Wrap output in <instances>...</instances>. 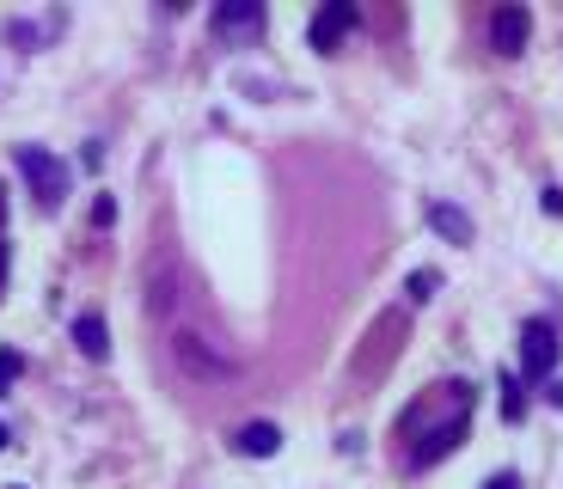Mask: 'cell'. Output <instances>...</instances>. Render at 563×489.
I'll return each instance as SVG.
<instances>
[{
	"instance_id": "cell-1",
	"label": "cell",
	"mask_w": 563,
	"mask_h": 489,
	"mask_svg": "<svg viewBox=\"0 0 563 489\" xmlns=\"http://www.w3.org/2000/svg\"><path fill=\"white\" fill-rule=\"evenodd\" d=\"M19 171H25V184H31V196H37V209L43 214H56L62 202H68V190H74V178H68V166H62L56 154H49V147H19Z\"/></svg>"
},
{
	"instance_id": "cell-2",
	"label": "cell",
	"mask_w": 563,
	"mask_h": 489,
	"mask_svg": "<svg viewBox=\"0 0 563 489\" xmlns=\"http://www.w3.org/2000/svg\"><path fill=\"white\" fill-rule=\"evenodd\" d=\"M172 355H178V367H184L190 379H233V362H227V355H214L209 336H197V331H178V336H172Z\"/></svg>"
},
{
	"instance_id": "cell-3",
	"label": "cell",
	"mask_w": 563,
	"mask_h": 489,
	"mask_svg": "<svg viewBox=\"0 0 563 489\" xmlns=\"http://www.w3.org/2000/svg\"><path fill=\"white\" fill-rule=\"evenodd\" d=\"M558 355H563L558 331H551L545 319H527V324H521V374H527V379H545L551 367H558Z\"/></svg>"
},
{
	"instance_id": "cell-4",
	"label": "cell",
	"mask_w": 563,
	"mask_h": 489,
	"mask_svg": "<svg viewBox=\"0 0 563 489\" xmlns=\"http://www.w3.org/2000/svg\"><path fill=\"white\" fill-rule=\"evenodd\" d=\"M527 37H533V13H527V7H496V19H490L496 56H521Z\"/></svg>"
},
{
	"instance_id": "cell-5",
	"label": "cell",
	"mask_w": 563,
	"mask_h": 489,
	"mask_svg": "<svg viewBox=\"0 0 563 489\" xmlns=\"http://www.w3.org/2000/svg\"><path fill=\"white\" fill-rule=\"evenodd\" d=\"M350 31H355V7H350V0H331L324 13H312L307 37H312V49H338Z\"/></svg>"
},
{
	"instance_id": "cell-6",
	"label": "cell",
	"mask_w": 563,
	"mask_h": 489,
	"mask_svg": "<svg viewBox=\"0 0 563 489\" xmlns=\"http://www.w3.org/2000/svg\"><path fill=\"white\" fill-rule=\"evenodd\" d=\"M214 31L221 37H257L264 31V7L257 0H227V7H214Z\"/></svg>"
},
{
	"instance_id": "cell-7",
	"label": "cell",
	"mask_w": 563,
	"mask_h": 489,
	"mask_svg": "<svg viewBox=\"0 0 563 489\" xmlns=\"http://www.w3.org/2000/svg\"><path fill=\"white\" fill-rule=\"evenodd\" d=\"M233 447H240L245 459H276V453H282V429H276V422H245V429L233 434Z\"/></svg>"
},
{
	"instance_id": "cell-8",
	"label": "cell",
	"mask_w": 563,
	"mask_h": 489,
	"mask_svg": "<svg viewBox=\"0 0 563 489\" xmlns=\"http://www.w3.org/2000/svg\"><path fill=\"white\" fill-rule=\"evenodd\" d=\"M74 343H80L86 362H104V355H111V331H104L99 312H80V319H74Z\"/></svg>"
},
{
	"instance_id": "cell-9",
	"label": "cell",
	"mask_w": 563,
	"mask_h": 489,
	"mask_svg": "<svg viewBox=\"0 0 563 489\" xmlns=\"http://www.w3.org/2000/svg\"><path fill=\"white\" fill-rule=\"evenodd\" d=\"M429 226L441 238H453V245H472V214H460L453 202H429Z\"/></svg>"
},
{
	"instance_id": "cell-10",
	"label": "cell",
	"mask_w": 563,
	"mask_h": 489,
	"mask_svg": "<svg viewBox=\"0 0 563 489\" xmlns=\"http://www.w3.org/2000/svg\"><path fill=\"white\" fill-rule=\"evenodd\" d=\"M503 416L508 422L527 416V391H521V379H515V374H503Z\"/></svg>"
},
{
	"instance_id": "cell-11",
	"label": "cell",
	"mask_w": 563,
	"mask_h": 489,
	"mask_svg": "<svg viewBox=\"0 0 563 489\" xmlns=\"http://www.w3.org/2000/svg\"><path fill=\"white\" fill-rule=\"evenodd\" d=\"M25 374V355L19 349H0V398H7V391H13V379Z\"/></svg>"
},
{
	"instance_id": "cell-12",
	"label": "cell",
	"mask_w": 563,
	"mask_h": 489,
	"mask_svg": "<svg viewBox=\"0 0 563 489\" xmlns=\"http://www.w3.org/2000/svg\"><path fill=\"white\" fill-rule=\"evenodd\" d=\"M435 288H441V276H435V269H417V276H410V300H429Z\"/></svg>"
},
{
	"instance_id": "cell-13",
	"label": "cell",
	"mask_w": 563,
	"mask_h": 489,
	"mask_svg": "<svg viewBox=\"0 0 563 489\" xmlns=\"http://www.w3.org/2000/svg\"><path fill=\"white\" fill-rule=\"evenodd\" d=\"M539 209H545V214H563V190H558V184H551V190L539 196Z\"/></svg>"
},
{
	"instance_id": "cell-14",
	"label": "cell",
	"mask_w": 563,
	"mask_h": 489,
	"mask_svg": "<svg viewBox=\"0 0 563 489\" xmlns=\"http://www.w3.org/2000/svg\"><path fill=\"white\" fill-rule=\"evenodd\" d=\"M92 221H99V226H111V221H117V202H111V196H99V209H92Z\"/></svg>"
},
{
	"instance_id": "cell-15",
	"label": "cell",
	"mask_w": 563,
	"mask_h": 489,
	"mask_svg": "<svg viewBox=\"0 0 563 489\" xmlns=\"http://www.w3.org/2000/svg\"><path fill=\"white\" fill-rule=\"evenodd\" d=\"M484 489H521V477H515V471H496V477H490V484H484Z\"/></svg>"
},
{
	"instance_id": "cell-16",
	"label": "cell",
	"mask_w": 563,
	"mask_h": 489,
	"mask_svg": "<svg viewBox=\"0 0 563 489\" xmlns=\"http://www.w3.org/2000/svg\"><path fill=\"white\" fill-rule=\"evenodd\" d=\"M7 269H13V252H7V238H0V293H7Z\"/></svg>"
},
{
	"instance_id": "cell-17",
	"label": "cell",
	"mask_w": 563,
	"mask_h": 489,
	"mask_svg": "<svg viewBox=\"0 0 563 489\" xmlns=\"http://www.w3.org/2000/svg\"><path fill=\"white\" fill-rule=\"evenodd\" d=\"M545 398H551V404L563 410V379H551V386H545Z\"/></svg>"
},
{
	"instance_id": "cell-18",
	"label": "cell",
	"mask_w": 563,
	"mask_h": 489,
	"mask_svg": "<svg viewBox=\"0 0 563 489\" xmlns=\"http://www.w3.org/2000/svg\"><path fill=\"white\" fill-rule=\"evenodd\" d=\"M0 226H7V190H0Z\"/></svg>"
},
{
	"instance_id": "cell-19",
	"label": "cell",
	"mask_w": 563,
	"mask_h": 489,
	"mask_svg": "<svg viewBox=\"0 0 563 489\" xmlns=\"http://www.w3.org/2000/svg\"><path fill=\"white\" fill-rule=\"evenodd\" d=\"M0 453H7V422H0Z\"/></svg>"
},
{
	"instance_id": "cell-20",
	"label": "cell",
	"mask_w": 563,
	"mask_h": 489,
	"mask_svg": "<svg viewBox=\"0 0 563 489\" xmlns=\"http://www.w3.org/2000/svg\"><path fill=\"white\" fill-rule=\"evenodd\" d=\"M7 489H19V484H7Z\"/></svg>"
}]
</instances>
